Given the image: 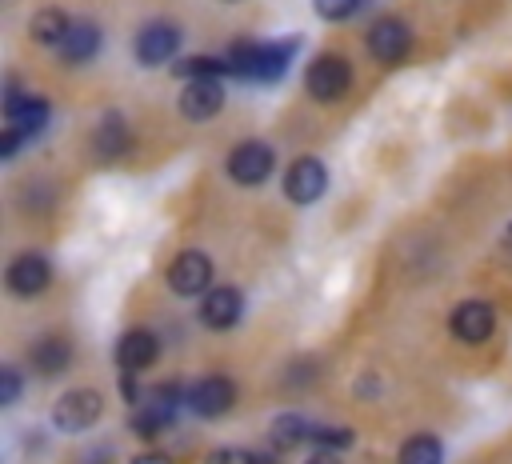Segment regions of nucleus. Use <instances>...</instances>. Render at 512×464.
<instances>
[{
	"instance_id": "1",
	"label": "nucleus",
	"mask_w": 512,
	"mask_h": 464,
	"mask_svg": "<svg viewBox=\"0 0 512 464\" xmlns=\"http://www.w3.org/2000/svg\"><path fill=\"white\" fill-rule=\"evenodd\" d=\"M300 48V36H284V40H268V44H252V40H236L224 60L232 76L244 80H280V72H288L292 56Z\"/></svg>"
},
{
	"instance_id": "2",
	"label": "nucleus",
	"mask_w": 512,
	"mask_h": 464,
	"mask_svg": "<svg viewBox=\"0 0 512 464\" xmlns=\"http://www.w3.org/2000/svg\"><path fill=\"white\" fill-rule=\"evenodd\" d=\"M304 88H308L312 100L332 104V100H340V96L352 88V64H348L344 56H336V52H324V56H316V60L308 64Z\"/></svg>"
},
{
	"instance_id": "3",
	"label": "nucleus",
	"mask_w": 512,
	"mask_h": 464,
	"mask_svg": "<svg viewBox=\"0 0 512 464\" xmlns=\"http://www.w3.org/2000/svg\"><path fill=\"white\" fill-rule=\"evenodd\" d=\"M100 412H104L100 392H92V388H72V392H64V396L52 404V424H56L60 432H84V428H92V424L100 420Z\"/></svg>"
},
{
	"instance_id": "4",
	"label": "nucleus",
	"mask_w": 512,
	"mask_h": 464,
	"mask_svg": "<svg viewBox=\"0 0 512 464\" xmlns=\"http://www.w3.org/2000/svg\"><path fill=\"white\" fill-rule=\"evenodd\" d=\"M272 168H276V152L268 144H260V140H244V144H236L228 152V176L236 184H248V188L264 184Z\"/></svg>"
},
{
	"instance_id": "5",
	"label": "nucleus",
	"mask_w": 512,
	"mask_h": 464,
	"mask_svg": "<svg viewBox=\"0 0 512 464\" xmlns=\"http://www.w3.org/2000/svg\"><path fill=\"white\" fill-rule=\"evenodd\" d=\"M368 52L380 60V64H400L408 52H412V32L404 20L396 16H380L372 28H368Z\"/></svg>"
},
{
	"instance_id": "6",
	"label": "nucleus",
	"mask_w": 512,
	"mask_h": 464,
	"mask_svg": "<svg viewBox=\"0 0 512 464\" xmlns=\"http://www.w3.org/2000/svg\"><path fill=\"white\" fill-rule=\"evenodd\" d=\"M168 284H172L176 296H200V292H208V284H212V260L204 252H196V248H184L168 264Z\"/></svg>"
},
{
	"instance_id": "7",
	"label": "nucleus",
	"mask_w": 512,
	"mask_h": 464,
	"mask_svg": "<svg viewBox=\"0 0 512 464\" xmlns=\"http://www.w3.org/2000/svg\"><path fill=\"white\" fill-rule=\"evenodd\" d=\"M184 400H188V408H192L196 416L212 420V416H224V412L236 404V384H232L228 376H200V380L184 392Z\"/></svg>"
},
{
	"instance_id": "8",
	"label": "nucleus",
	"mask_w": 512,
	"mask_h": 464,
	"mask_svg": "<svg viewBox=\"0 0 512 464\" xmlns=\"http://www.w3.org/2000/svg\"><path fill=\"white\" fill-rule=\"evenodd\" d=\"M176 404H180V392H176V384H164V388H152L148 392V400L136 408V416H132V428H136V436H160L168 424H172V416H176Z\"/></svg>"
},
{
	"instance_id": "9",
	"label": "nucleus",
	"mask_w": 512,
	"mask_h": 464,
	"mask_svg": "<svg viewBox=\"0 0 512 464\" xmlns=\"http://www.w3.org/2000/svg\"><path fill=\"white\" fill-rule=\"evenodd\" d=\"M324 188H328V168L316 156H300L284 176V196L292 204H312V200H320Z\"/></svg>"
},
{
	"instance_id": "10",
	"label": "nucleus",
	"mask_w": 512,
	"mask_h": 464,
	"mask_svg": "<svg viewBox=\"0 0 512 464\" xmlns=\"http://www.w3.org/2000/svg\"><path fill=\"white\" fill-rule=\"evenodd\" d=\"M176 48H180V28L168 20H152L136 32V60L140 64H164L176 56Z\"/></svg>"
},
{
	"instance_id": "11",
	"label": "nucleus",
	"mask_w": 512,
	"mask_h": 464,
	"mask_svg": "<svg viewBox=\"0 0 512 464\" xmlns=\"http://www.w3.org/2000/svg\"><path fill=\"white\" fill-rule=\"evenodd\" d=\"M48 280H52V268L40 252H20L8 264V276H4L8 292H16V296H40L48 288Z\"/></svg>"
},
{
	"instance_id": "12",
	"label": "nucleus",
	"mask_w": 512,
	"mask_h": 464,
	"mask_svg": "<svg viewBox=\"0 0 512 464\" xmlns=\"http://www.w3.org/2000/svg\"><path fill=\"white\" fill-rule=\"evenodd\" d=\"M452 336L456 340H464V344H484L488 336H492V328H496V312H492V304H484V300H464V304H456V312H452Z\"/></svg>"
},
{
	"instance_id": "13",
	"label": "nucleus",
	"mask_w": 512,
	"mask_h": 464,
	"mask_svg": "<svg viewBox=\"0 0 512 464\" xmlns=\"http://www.w3.org/2000/svg\"><path fill=\"white\" fill-rule=\"evenodd\" d=\"M224 108V88L220 80H188L180 92V116L184 120H208Z\"/></svg>"
},
{
	"instance_id": "14",
	"label": "nucleus",
	"mask_w": 512,
	"mask_h": 464,
	"mask_svg": "<svg viewBox=\"0 0 512 464\" xmlns=\"http://www.w3.org/2000/svg\"><path fill=\"white\" fill-rule=\"evenodd\" d=\"M240 312H244V300H240V288H232V284L212 288V292L204 296V304H200V320H204L208 328H216V332L232 328V324L240 320Z\"/></svg>"
},
{
	"instance_id": "15",
	"label": "nucleus",
	"mask_w": 512,
	"mask_h": 464,
	"mask_svg": "<svg viewBox=\"0 0 512 464\" xmlns=\"http://www.w3.org/2000/svg\"><path fill=\"white\" fill-rule=\"evenodd\" d=\"M116 360H120L124 372L148 368V364L156 360V336H152L148 328H128V332L120 336V344H116Z\"/></svg>"
},
{
	"instance_id": "16",
	"label": "nucleus",
	"mask_w": 512,
	"mask_h": 464,
	"mask_svg": "<svg viewBox=\"0 0 512 464\" xmlns=\"http://www.w3.org/2000/svg\"><path fill=\"white\" fill-rule=\"evenodd\" d=\"M128 144H132V136H128V124H124L116 112H108V116L96 124V140H92V152H96V160H120V156L128 152Z\"/></svg>"
},
{
	"instance_id": "17",
	"label": "nucleus",
	"mask_w": 512,
	"mask_h": 464,
	"mask_svg": "<svg viewBox=\"0 0 512 464\" xmlns=\"http://www.w3.org/2000/svg\"><path fill=\"white\" fill-rule=\"evenodd\" d=\"M68 360H72V340H68V336H56V332H52V336H44V340L32 344V368L44 372V376L64 372Z\"/></svg>"
},
{
	"instance_id": "18",
	"label": "nucleus",
	"mask_w": 512,
	"mask_h": 464,
	"mask_svg": "<svg viewBox=\"0 0 512 464\" xmlns=\"http://www.w3.org/2000/svg\"><path fill=\"white\" fill-rule=\"evenodd\" d=\"M100 28L96 24H88V20H80V24H72L68 28V36H64V44H60V56L68 60V64H84V60H92L96 52H100Z\"/></svg>"
},
{
	"instance_id": "19",
	"label": "nucleus",
	"mask_w": 512,
	"mask_h": 464,
	"mask_svg": "<svg viewBox=\"0 0 512 464\" xmlns=\"http://www.w3.org/2000/svg\"><path fill=\"white\" fill-rule=\"evenodd\" d=\"M68 28H72V20L64 16V8H40V12L32 16V36H36L44 48H60L64 36H68Z\"/></svg>"
},
{
	"instance_id": "20",
	"label": "nucleus",
	"mask_w": 512,
	"mask_h": 464,
	"mask_svg": "<svg viewBox=\"0 0 512 464\" xmlns=\"http://www.w3.org/2000/svg\"><path fill=\"white\" fill-rule=\"evenodd\" d=\"M396 460L400 464H440L444 460V448H440L436 436H408L400 444V456Z\"/></svg>"
},
{
	"instance_id": "21",
	"label": "nucleus",
	"mask_w": 512,
	"mask_h": 464,
	"mask_svg": "<svg viewBox=\"0 0 512 464\" xmlns=\"http://www.w3.org/2000/svg\"><path fill=\"white\" fill-rule=\"evenodd\" d=\"M228 72V60L224 56H192V60H180L176 64V76L180 80H216Z\"/></svg>"
},
{
	"instance_id": "22",
	"label": "nucleus",
	"mask_w": 512,
	"mask_h": 464,
	"mask_svg": "<svg viewBox=\"0 0 512 464\" xmlns=\"http://www.w3.org/2000/svg\"><path fill=\"white\" fill-rule=\"evenodd\" d=\"M312 428H316V424H308V420H304V416H296V412H292V416H276L272 440L292 448V444H304V440H312Z\"/></svg>"
},
{
	"instance_id": "23",
	"label": "nucleus",
	"mask_w": 512,
	"mask_h": 464,
	"mask_svg": "<svg viewBox=\"0 0 512 464\" xmlns=\"http://www.w3.org/2000/svg\"><path fill=\"white\" fill-rule=\"evenodd\" d=\"M204 464H272V460L256 456V452H244V448H216Z\"/></svg>"
},
{
	"instance_id": "24",
	"label": "nucleus",
	"mask_w": 512,
	"mask_h": 464,
	"mask_svg": "<svg viewBox=\"0 0 512 464\" xmlns=\"http://www.w3.org/2000/svg\"><path fill=\"white\" fill-rule=\"evenodd\" d=\"M312 8H316V16H324V20H348V16L360 8V0H312Z\"/></svg>"
},
{
	"instance_id": "25",
	"label": "nucleus",
	"mask_w": 512,
	"mask_h": 464,
	"mask_svg": "<svg viewBox=\"0 0 512 464\" xmlns=\"http://www.w3.org/2000/svg\"><path fill=\"white\" fill-rule=\"evenodd\" d=\"M20 396V376H16V368H4L0 372V404H12Z\"/></svg>"
},
{
	"instance_id": "26",
	"label": "nucleus",
	"mask_w": 512,
	"mask_h": 464,
	"mask_svg": "<svg viewBox=\"0 0 512 464\" xmlns=\"http://www.w3.org/2000/svg\"><path fill=\"white\" fill-rule=\"evenodd\" d=\"M120 396H124L128 404H136V400H140V392H136V384H132V376H124V380H120Z\"/></svg>"
},
{
	"instance_id": "27",
	"label": "nucleus",
	"mask_w": 512,
	"mask_h": 464,
	"mask_svg": "<svg viewBox=\"0 0 512 464\" xmlns=\"http://www.w3.org/2000/svg\"><path fill=\"white\" fill-rule=\"evenodd\" d=\"M132 464H172V460H164V456H136Z\"/></svg>"
},
{
	"instance_id": "28",
	"label": "nucleus",
	"mask_w": 512,
	"mask_h": 464,
	"mask_svg": "<svg viewBox=\"0 0 512 464\" xmlns=\"http://www.w3.org/2000/svg\"><path fill=\"white\" fill-rule=\"evenodd\" d=\"M308 464H332V460H328V456H316V460H308Z\"/></svg>"
}]
</instances>
